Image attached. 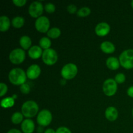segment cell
<instances>
[{
  "instance_id": "cell-35",
  "label": "cell",
  "mask_w": 133,
  "mask_h": 133,
  "mask_svg": "<svg viewBox=\"0 0 133 133\" xmlns=\"http://www.w3.org/2000/svg\"><path fill=\"white\" fill-rule=\"evenodd\" d=\"M44 133H56V131L53 129H48L44 131Z\"/></svg>"
},
{
  "instance_id": "cell-34",
  "label": "cell",
  "mask_w": 133,
  "mask_h": 133,
  "mask_svg": "<svg viewBox=\"0 0 133 133\" xmlns=\"http://www.w3.org/2000/svg\"><path fill=\"white\" fill-rule=\"evenodd\" d=\"M7 133H22L19 130L16 129H12L8 131Z\"/></svg>"
},
{
  "instance_id": "cell-33",
  "label": "cell",
  "mask_w": 133,
  "mask_h": 133,
  "mask_svg": "<svg viewBox=\"0 0 133 133\" xmlns=\"http://www.w3.org/2000/svg\"><path fill=\"white\" fill-rule=\"evenodd\" d=\"M127 95H128L129 97H132L133 98V86L132 87H130L127 90Z\"/></svg>"
},
{
  "instance_id": "cell-15",
  "label": "cell",
  "mask_w": 133,
  "mask_h": 133,
  "mask_svg": "<svg viewBox=\"0 0 133 133\" xmlns=\"http://www.w3.org/2000/svg\"><path fill=\"white\" fill-rule=\"evenodd\" d=\"M105 117L108 120L114 122L118 117V112L114 107H109L105 110Z\"/></svg>"
},
{
  "instance_id": "cell-19",
  "label": "cell",
  "mask_w": 133,
  "mask_h": 133,
  "mask_svg": "<svg viewBox=\"0 0 133 133\" xmlns=\"http://www.w3.org/2000/svg\"><path fill=\"white\" fill-rule=\"evenodd\" d=\"M19 44L21 47L25 50L29 49L31 48V44H32V40L31 38L28 36H22L19 39Z\"/></svg>"
},
{
  "instance_id": "cell-9",
  "label": "cell",
  "mask_w": 133,
  "mask_h": 133,
  "mask_svg": "<svg viewBox=\"0 0 133 133\" xmlns=\"http://www.w3.org/2000/svg\"><path fill=\"white\" fill-rule=\"evenodd\" d=\"M35 28L38 32L45 33L49 31L50 22L49 19L45 16H40L37 18L35 23Z\"/></svg>"
},
{
  "instance_id": "cell-20",
  "label": "cell",
  "mask_w": 133,
  "mask_h": 133,
  "mask_svg": "<svg viewBox=\"0 0 133 133\" xmlns=\"http://www.w3.org/2000/svg\"><path fill=\"white\" fill-rule=\"evenodd\" d=\"M25 23V19L23 17L16 16L12 20V24L14 28L19 29L23 26Z\"/></svg>"
},
{
  "instance_id": "cell-13",
  "label": "cell",
  "mask_w": 133,
  "mask_h": 133,
  "mask_svg": "<svg viewBox=\"0 0 133 133\" xmlns=\"http://www.w3.org/2000/svg\"><path fill=\"white\" fill-rule=\"evenodd\" d=\"M21 129L23 133H32L35 129V123L32 119L27 118L23 121L21 125Z\"/></svg>"
},
{
  "instance_id": "cell-39",
  "label": "cell",
  "mask_w": 133,
  "mask_h": 133,
  "mask_svg": "<svg viewBox=\"0 0 133 133\" xmlns=\"http://www.w3.org/2000/svg\"><path fill=\"white\" fill-rule=\"evenodd\" d=\"M132 116H133V109H132Z\"/></svg>"
},
{
  "instance_id": "cell-32",
  "label": "cell",
  "mask_w": 133,
  "mask_h": 133,
  "mask_svg": "<svg viewBox=\"0 0 133 133\" xmlns=\"http://www.w3.org/2000/svg\"><path fill=\"white\" fill-rule=\"evenodd\" d=\"M13 3L17 6H23L27 3L26 0H13Z\"/></svg>"
},
{
  "instance_id": "cell-28",
  "label": "cell",
  "mask_w": 133,
  "mask_h": 133,
  "mask_svg": "<svg viewBox=\"0 0 133 133\" xmlns=\"http://www.w3.org/2000/svg\"><path fill=\"white\" fill-rule=\"evenodd\" d=\"M30 90H31V88L27 83H24L20 86V91L23 94H28L30 92Z\"/></svg>"
},
{
  "instance_id": "cell-3",
  "label": "cell",
  "mask_w": 133,
  "mask_h": 133,
  "mask_svg": "<svg viewBox=\"0 0 133 133\" xmlns=\"http://www.w3.org/2000/svg\"><path fill=\"white\" fill-rule=\"evenodd\" d=\"M119 61L120 65L124 68H133V49H127L122 52L119 56Z\"/></svg>"
},
{
  "instance_id": "cell-26",
  "label": "cell",
  "mask_w": 133,
  "mask_h": 133,
  "mask_svg": "<svg viewBox=\"0 0 133 133\" xmlns=\"http://www.w3.org/2000/svg\"><path fill=\"white\" fill-rule=\"evenodd\" d=\"M44 9H45L47 12L51 14V13H53L55 11L56 7L54 4L51 3H48L45 4V6H44Z\"/></svg>"
},
{
  "instance_id": "cell-16",
  "label": "cell",
  "mask_w": 133,
  "mask_h": 133,
  "mask_svg": "<svg viewBox=\"0 0 133 133\" xmlns=\"http://www.w3.org/2000/svg\"><path fill=\"white\" fill-rule=\"evenodd\" d=\"M107 66L111 70H116L119 68L120 62L119 61L114 57H110L107 59Z\"/></svg>"
},
{
  "instance_id": "cell-36",
  "label": "cell",
  "mask_w": 133,
  "mask_h": 133,
  "mask_svg": "<svg viewBox=\"0 0 133 133\" xmlns=\"http://www.w3.org/2000/svg\"><path fill=\"white\" fill-rule=\"evenodd\" d=\"M38 129V133H42L43 132V129L42 128V126L39 127Z\"/></svg>"
},
{
  "instance_id": "cell-30",
  "label": "cell",
  "mask_w": 133,
  "mask_h": 133,
  "mask_svg": "<svg viewBox=\"0 0 133 133\" xmlns=\"http://www.w3.org/2000/svg\"><path fill=\"white\" fill-rule=\"evenodd\" d=\"M67 10L69 13H70V14H74V13H75L76 12H77L78 11L77 6H75V5H74V4H71V5H68L67 7Z\"/></svg>"
},
{
  "instance_id": "cell-5",
  "label": "cell",
  "mask_w": 133,
  "mask_h": 133,
  "mask_svg": "<svg viewBox=\"0 0 133 133\" xmlns=\"http://www.w3.org/2000/svg\"><path fill=\"white\" fill-rule=\"evenodd\" d=\"M42 58L43 62L45 64L48 66H52L57 62L58 60V55L55 49L49 48L43 51Z\"/></svg>"
},
{
  "instance_id": "cell-21",
  "label": "cell",
  "mask_w": 133,
  "mask_h": 133,
  "mask_svg": "<svg viewBox=\"0 0 133 133\" xmlns=\"http://www.w3.org/2000/svg\"><path fill=\"white\" fill-rule=\"evenodd\" d=\"M14 99L12 97H8L6 98H4L1 100V107L4 109H7V108H10L14 106Z\"/></svg>"
},
{
  "instance_id": "cell-7",
  "label": "cell",
  "mask_w": 133,
  "mask_h": 133,
  "mask_svg": "<svg viewBox=\"0 0 133 133\" xmlns=\"http://www.w3.org/2000/svg\"><path fill=\"white\" fill-rule=\"evenodd\" d=\"M9 58L10 62L14 64H19L24 61L25 58V53L23 49L17 48L10 52Z\"/></svg>"
},
{
  "instance_id": "cell-17",
  "label": "cell",
  "mask_w": 133,
  "mask_h": 133,
  "mask_svg": "<svg viewBox=\"0 0 133 133\" xmlns=\"http://www.w3.org/2000/svg\"><path fill=\"white\" fill-rule=\"evenodd\" d=\"M100 48H101V51L107 54H110V53H114L116 49L115 45L109 41H105L101 43Z\"/></svg>"
},
{
  "instance_id": "cell-1",
  "label": "cell",
  "mask_w": 133,
  "mask_h": 133,
  "mask_svg": "<svg viewBox=\"0 0 133 133\" xmlns=\"http://www.w3.org/2000/svg\"><path fill=\"white\" fill-rule=\"evenodd\" d=\"M25 72L21 68H14L9 74V80L14 85H22L26 81Z\"/></svg>"
},
{
  "instance_id": "cell-6",
  "label": "cell",
  "mask_w": 133,
  "mask_h": 133,
  "mask_svg": "<svg viewBox=\"0 0 133 133\" xmlns=\"http://www.w3.org/2000/svg\"><path fill=\"white\" fill-rule=\"evenodd\" d=\"M52 114L49 110L47 109H44L39 112L37 116V123L42 127L48 126L52 122Z\"/></svg>"
},
{
  "instance_id": "cell-31",
  "label": "cell",
  "mask_w": 133,
  "mask_h": 133,
  "mask_svg": "<svg viewBox=\"0 0 133 133\" xmlns=\"http://www.w3.org/2000/svg\"><path fill=\"white\" fill-rule=\"evenodd\" d=\"M56 133H71V132L67 127H61L56 130Z\"/></svg>"
},
{
  "instance_id": "cell-10",
  "label": "cell",
  "mask_w": 133,
  "mask_h": 133,
  "mask_svg": "<svg viewBox=\"0 0 133 133\" xmlns=\"http://www.w3.org/2000/svg\"><path fill=\"white\" fill-rule=\"evenodd\" d=\"M44 10L42 3L40 1H34L29 7V14L32 18H37L42 16Z\"/></svg>"
},
{
  "instance_id": "cell-18",
  "label": "cell",
  "mask_w": 133,
  "mask_h": 133,
  "mask_svg": "<svg viewBox=\"0 0 133 133\" xmlns=\"http://www.w3.org/2000/svg\"><path fill=\"white\" fill-rule=\"evenodd\" d=\"M10 19L6 16H1L0 17V31L1 32H5L8 31L10 27Z\"/></svg>"
},
{
  "instance_id": "cell-25",
  "label": "cell",
  "mask_w": 133,
  "mask_h": 133,
  "mask_svg": "<svg viewBox=\"0 0 133 133\" xmlns=\"http://www.w3.org/2000/svg\"><path fill=\"white\" fill-rule=\"evenodd\" d=\"M91 13V10L90 8L84 6L79 9L77 12V14L79 17H87L89 16Z\"/></svg>"
},
{
  "instance_id": "cell-37",
  "label": "cell",
  "mask_w": 133,
  "mask_h": 133,
  "mask_svg": "<svg viewBox=\"0 0 133 133\" xmlns=\"http://www.w3.org/2000/svg\"><path fill=\"white\" fill-rule=\"evenodd\" d=\"M12 97V98L14 99H16L17 96H16V95H14V96H13Z\"/></svg>"
},
{
  "instance_id": "cell-4",
  "label": "cell",
  "mask_w": 133,
  "mask_h": 133,
  "mask_svg": "<svg viewBox=\"0 0 133 133\" xmlns=\"http://www.w3.org/2000/svg\"><path fill=\"white\" fill-rule=\"evenodd\" d=\"M78 71L77 66L73 63H69L63 66L61 70V75L66 80H70L75 77Z\"/></svg>"
},
{
  "instance_id": "cell-23",
  "label": "cell",
  "mask_w": 133,
  "mask_h": 133,
  "mask_svg": "<svg viewBox=\"0 0 133 133\" xmlns=\"http://www.w3.org/2000/svg\"><path fill=\"white\" fill-rule=\"evenodd\" d=\"M23 115L22 113L16 112H14L11 116V121L14 124H19V123L23 122Z\"/></svg>"
},
{
  "instance_id": "cell-27",
  "label": "cell",
  "mask_w": 133,
  "mask_h": 133,
  "mask_svg": "<svg viewBox=\"0 0 133 133\" xmlns=\"http://www.w3.org/2000/svg\"><path fill=\"white\" fill-rule=\"evenodd\" d=\"M114 80L118 84H122L125 81V75L122 73H119L116 75Z\"/></svg>"
},
{
  "instance_id": "cell-29",
  "label": "cell",
  "mask_w": 133,
  "mask_h": 133,
  "mask_svg": "<svg viewBox=\"0 0 133 133\" xmlns=\"http://www.w3.org/2000/svg\"><path fill=\"white\" fill-rule=\"evenodd\" d=\"M0 90H1L0 96H1V97H3V96H5V95L6 94V92H7V86H6L5 83H1V84H0Z\"/></svg>"
},
{
  "instance_id": "cell-12",
  "label": "cell",
  "mask_w": 133,
  "mask_h": 133,
  "mask_svg": "<svg viewBox=\"0 0 133 133\" xmlns=\"http://www.w3.org/2000/svg\"><path fill=\"white\" fill-rule=\"evenodd\" d=\"M110 27L106 22H101L96 25L95 28L96 34L99 36H105L109 33Z\"/></svg>"
},
{
  "instance_id": "cell-38",
  "label": "cell",
  "mask_w": 133,
  "mask_h": 133,
  "mask_svg": "<svg viewBox=\"0 0 133 133\" xmlns=\"http://www.w3.org/2000/svg\"><path fill=\"white\" fill-rule=\"evenodd\" d=\"M131 6H132V8L133 9V0L131 1Z\"/></svg>"
},
{
  "instance_id": "cell-11",
  "label": "cell",
  "mask_w": 133,
  "mask_h": 133,
  "mask_svg": "<svg viewBox=\"0 0 133 133\" xmlns=\"http://www.w3.org/2000/svg\"><path fill=\"white\" fill-rule=\"evenodd\" d=\"M40 73H41V69L40 66L37 64H32L28 68L26 75L29 79L34 80L37 79L40 76Z\"/></svg>"
},
{
  "instance_id": "cell-24",
  "label": "cell",
  "mask_w": 133,
  "mask_h": 133,
  "mask_svg": "<svg viewBox=\"0 0 133 133\" xmlns=\"http://www.w3.org/2000/svg\"><path fill=\"white\" fill-rule=\"evenodd\" d=\"M39 44H40V47L42 49H49L51 45V42L50 39L48 37H43L39 41Z\"/></svg>"
},
{
  "instance_id": "cell-14",
  "label": "cell",
  "mask_w": 133,
  "mask_h": 133,
  "mask_svg": "<svg viewBox=\"0 0 133 133\" xmlns=\"http://www.w3.org/2000/svg\"><path fill=\"white\" fill-rule=\"evenodd\" d=\"M42 49L38 45H33L28 51L29 56L32 59H38L42 56Z\"/></svg>"
},
{
  "instance_id": "cell-22",
  "label": "cell",
  "mask_w": 133,
  "mask_h": 133,
  "mask_svg": "<svg viewBox=\"0 0 133 133\" xmlns=\"http://www.w3.org/2000/svg\"><path fill=\"white\" fill-rule=\"evenodd\" d=\"M47 35H48V36L49 38L55 39L61 36V30L58 28H57V27H53V28L50 29L48 31Z\"/></svg>"
},
{
  "instance_id": "cell-8",
  "label": "cell",
  "mask_w": 133,
  "mask_h": 133,
  "mask_svg": "<svg viewBox=\"0 0 133 133\" xmlns=\"http://www.w3.org/2000/svg\"><path fill=\"white\" fill-rule=\"evenodd\" d=\"M118 85L115 80L113 79H108L103 84V91L106 96H112L116 93Z\"/></svg>"
},
{
  "instance_id": "cell-2",
  "label": "cell",
  "mask_w": 133,
  "mask_h": 133,
  "mask_svg": "<svg viewBox=\"0 0 133 133\" xmlns=\"http://www.w3.org/2000/svg\"><path fill=\"white\" fill-rule=\"evenodd\" d=\"M38 109V104L35 101L29 100L23 104L22 107V113L26 118H32L37 114Z\"/></svg>"
}]
</instances>
